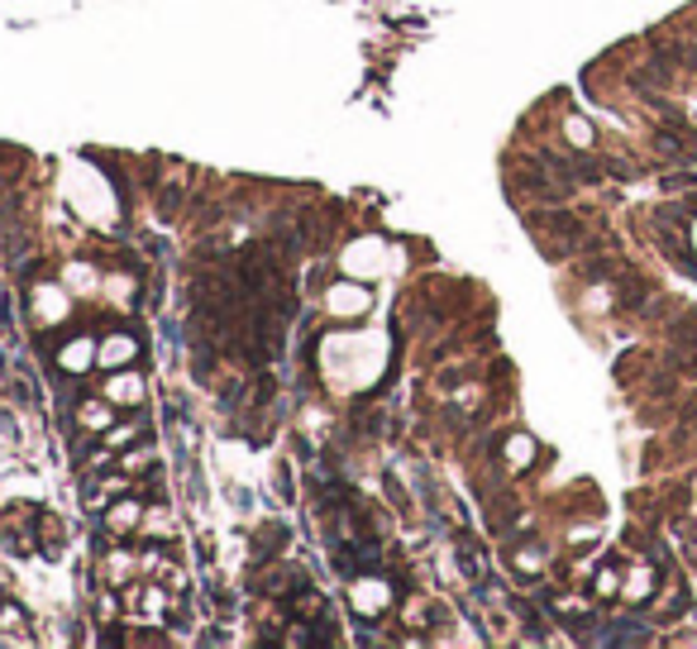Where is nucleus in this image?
Masks as SVG:
<instances>
[{"instance_id": "423d86ee", "label": "nucleus", "mask_w": 697, "mask_h": 649, "mask_svg": "<svg viewBox=\"0 0 697 649\" xmlns=\"http://www.w3.org/2000/svg\"><path fill=\"white\" fill-rule=\"evenodd\" d=\"M91 354H96V344H91V339H77V344H62L58 363L68 368V373H82V368L91 363Z\"/></svg>"}, {"instance_id": "0eeeda50", "label": "nucleus", "mask_w": 697, "mask_h": 649, "mask_svg": "<svg viewBox=\"0 0 697 649\" xmlns=\"http://www.w3.org/2000/svg\"><path fill=\"white\" fill-rule=\"evenodd\" d=\"M330 306H335L339 315H353V311L368 306V291H363V287H335V291H330Z\"/></svg>"}, {"instance_id": "20e7f679", "label": "nucleus", "mask_w": 697, "mask_h": 649, "mask_svg": "<svg viewBox=\"0 0 697 649\" xmlns=\"http://www.w3.org/2000/svg\"><path fill=\"white\" fill-rule=\"evenodd\" d=\"M143 511L149 507H139V501H120V507H111V515H105V525H111V535H135V530L143 525Z\"/></svg>"}, {"instance_id": "7ed1b4c3", "label": "nucleus", "mask_w": 697, "mask_h": 649, "mask_svg": "<svg viewBox=\"0 0 697 649\" xmlns=\"http://www.w3.org/2000/svg\"><path fill=\"white\" fill-rule=\"evenodd\" d=\"M143 392H149V387H143V378H139V373H125V368H120V378L105 382V396H111V406H139Z\"/></svg>"}, {"instance_id": "f257e3e1", "label": "nucleus", "mask_w": 697, "mask_h": 649, "mask_svg": "<svg viewBox=\"0 0 697 649\" xmlns=\"http://www.w3.org/2000/svg\"><path fill=\"white\" fill-rule=\"evenodd\" d=\"M349 602H353V612H359V616H377V612H387V606H392V588L383 578H359L349 588Z\"/></svg>"}, {"instance_id": "f03ea898", "label": "nucleus", "mask_w": 697, "mask_h": 649, "mask_svg": "<svg viewBox=\"0 0 697 649\" xmlns=\"http://www.w3.org/2000/svg\"><path fill=\"white\" fill-rule=\"evenodd\" d=\"M96 359L105 363V368H115V373H120V368H129L139 359V339L135 335H111V339H101L96 344Z\"/></svg>"}, {"instance_id": "39448f33", "label": "nucleus", "mask_w": 697, "mask_h": 649, "mask_svg": "<svg viewBox=\"0 0 697 649\" xmlns=\"http://www.w3.org/2000/svg\"><path fill=\"white\" fill-rule=\"evenodd\" d=\"M111 416H115L111 396H91V402L77 406V420H82L86 430H111Z\"/></svg>"}]
</instances>
